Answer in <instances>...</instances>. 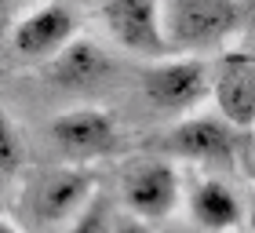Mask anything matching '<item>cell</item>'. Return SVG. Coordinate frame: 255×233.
Masks as SVG:
<instances>
[{
  "label": "cell",
  "instance_id": "obj_7",
  "mask_svg": "<svg viewBox=\"0 0 255 233\" xmlns=\"http://www.w3.org/2000/svg\"><path fill=\"white\" fill-rule=\"evenodd\" d=\"M142 91L157 110L182 113L193 102H201L208 91V73L201 62H160L142 73Z\"/></svg>",
  "mask_w": 255,
  "mask_h": 233
},
{
  "label": "cell",
  "instance_id": "obj_5",
  "mask_svg": "<svg viewBox=\"0 0 255 233\" xmlns=\"http://www.w3.org/2000/svg\"><path fill=\"white\" fill-rule=\"evenodd\" d=\"M95 179L84 168H51L44 171L29 190V208L40 223H62L88 204Z\"/></svg>",
  "mask_w": 255,
  "mask_h": 233
},
{
  "label": "cell",
  "instance_id": "obj_12",
  "mask_svg": "<svg viewBox=\"0 0 255 233\" xmlns=\"http://www.w3.org/2000/svg\"><path fill=\"white\" fill-rule=\"evenodd\" d=\"M22 164V146H18V131L11 124V116L0 106V171H15Z\"/></svg>",
  "mask_w": 255,
  "mask_h": 233
},
{
  "label": "cell",
  "instance_id": "obj_2",
  "mask_svg": "<svg viewBox=\"0 0 255 233\" xmlns=\"http://www.w3.org/2000/svg\"><path fill=\"white\" fill-rule=\"evenodd\" d=\"M121 197L128 204V212L153 223V219H164L179 201V179H175V168L168 160H157V157H142L135 164L124 168V179H121Z\"/></svg>",
  "mask_w": 255,
  "mask_h": 233
},
{
  "label": "cell",
  "instance_id": "obj_14",
  "mask_svg": "<svg viewBox=\"0 0 255 233\" xmlns=\"http://www.w3.org/2000/svg\"><path fill=\"white\" fill-rule=\"evenodd\" d=\"M106 233H153V230H149L146 219H138V215H124V219H117V223H110Z\"/></svg>",
  "mask_w": 255,
  "mask_h": 233
},
{
  "label": "cell",
  "instance_id": "obj_3",
  "mask_svg": "<svg viewBox=\"0 0 255 233\" xmlns=\"http://www.w3.org/2000/svg\"><path fill=\"white\" fill-rule=\"evenodd\" d=\"M106 29L138 55H164L168 40L160 29V0H99Z\"/></svg>",
  "mask_w": 255,
  "mask_h": 233
},
{
  "label": "cell",
  "instance_id": "obj_8",
  "mask_svg": "<svg viewBox=\"0 0 255 233\" xmlns=\"http://www.w3.org/2000/svg\"><path fill=\"white\" fill-rule=\"evenodd\" d=\"M51 138L73 157H102L117 146V127L102 110H73L51 124Z\"/></svg>",
  "mask_w": 255,
  "mask_h": 233
},
{
  "label": "cell",
  "instance_id": "obj_15",
  "mask_svg": "<svg viewBox=\"0 0 255 233\" xmlns=\"http://www.w3.org/2000/svg\"><path fill=\"white\" fill-rule=\"evenodd\" d=\"M0 233H22V230H18V226H11L7 219H0Z\"/></svg>",
  "mask_w": 255,
  "mask_h": 233
},
{
  "label": "cell",
  "instance_id": "obj_10",
  "mask_svg": "<svg viewBox=\"0 0 255 233\" xmlns=\"http://www.w3.org/2000/svg\"><path fill=\"white\" fill-rule=\"evenodd\" d=\"M102 73H106V55L88 40H69L55 58H48V77L62 88H88Z\"/></svg>",
  "mask_w": 255,
  "mask_h": 233
},
{
  "label": "cell",
  "instance_id": "obj_9",
  "mask_svg": "<svg viewBox=\"0 0 255 233\" xmlns=\"http://www.w3.org/2000/svg\"><path fill=\"white\" fill-rule=\"evenodd\" d=\"M160 149L186 160H223L234 149V135H230L226 120L197 116V120H182L160 135Z\"/></svg>",
  "mask_w": 255,
  "mask_h": 233
},
{
  "label": "cell",
  "instance_id": "obj_4",
  "mask_svg": "<svg viewBox=\"0 0 255 233\" xmlns=\"http://www.w3.org/2000/svg\"><path fill=\"white\" fill-rule=\"evenodd\" d=\"M212 99L230 127L255 124V55L234 51L223 55L212 77Z\"/></svg>",
  "mask_w": 255,
  "mask_h": 233
},
{
  "label": "cell",
  "instance_id": "obj_6",
  "mask_svg": "<svg viewBox=\"0 0 255 233\" xmlns=\"http://www.w3.org/2000/svg\"><path fill=\"white\" fill-rule=\"evenodd\" d=\"M73 29L77 22L66 4H44L11 29V48L22 58H55L73 40Z\"/></svg>",
  "mask_w": 255,
  "mask_h": 233
},
{
  "label": "cell",
  "instance_id": "obj_11",
  "mask_svg": "<svg viewBox=\"0 0 255 233\" xmlns=\"http://www.w3.org/2000/svg\"><path fill=\"white\" fill-rule=\"evenodd\" d=\"M190 215L204 230H230L241 219V204H237L234 190H226L215 179H204V182H197V190L190 197Z\"/></svg>",
  "mask_w": 255,
  "mask_h": 233
},
{
  "label": "cell",
  "instance_id": "obj_1",
  "mask_svg": "<svg viewBox=\"0 0 255 233\" xmlns=\"http://www.w3.org/2000/svg\"><path fill=\"white\" fill-rule=\"evenodd\" d=\"M241 26V7L234 0H168L160 7L168 51H201L223 44Z\"/></svg>",
  "mask_w": 255,
  "mask_h": 233
},
{
  "label": "cell",
  "instance_id": "obj_16",
  "mask_svg": "<svg viewBox=\"0 0 255 233\" xmlns=\"http://www.w3.org/2000/svg\"><path fill=\"white\" fill-rule=\"evenodd\" d=\"M0 26H4V0H0Z\"/></svg>",
  "mask_w": 255,
  "mask_h": 233
},
{
  "label": "cell",
  "instance_id": "obj_13",
  "mask_svg": "<svg viewBox=\"0 0 255 233\" xmlns=\"http://www.w3.org/2000/svg\"><path fill=\"white\" fill-rule=\"evenodd\" d=\"M69 233H106V223H102V208H88V204H84Z\"/></svg>",
  "mask_w": 255,
  "mask_h": 233
}]
</instances>
